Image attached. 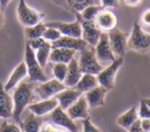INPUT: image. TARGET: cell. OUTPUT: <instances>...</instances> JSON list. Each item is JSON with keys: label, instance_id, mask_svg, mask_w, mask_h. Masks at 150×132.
Instances as JSON below:
<instances>
[{"label": "cell", "instance_id": "obj_1", "mask_svg": "<svg viewBox=\"0 0 150 132\" xmlns=\"http://www.w3.org/2000/svg\"><path fill=\"white\" fill-rule=\"evenodd\" d=\"M34 98V88L33 84L30 81H22L18 86L14 88L12 95V103H13V112L12 118L16 122H21V116L25 108H27Z\"/></svg>", "mask_w": 150, "mask_h": 132}, {"label": "cell", "instance_id": "obj_2", "mask_svg": "<svg viewBox=\"0 0 150 132\" xmlns=\"http://www.w3.org/2000/svg\"><path fill=\"white\" fill-rule=\"evenodd\" d=\"M128 49L138 53H148L150 51V33L143 31L139 23L133 25L132 32L128 39Z\"/></svg>", "mask_w": 150, "mask_h": 132}, {"label": "cell", "instance_id": "obj_3", "mask_svg": "<svg viewBox=\"0 0 150 132\" xmlns=\"http://www.w3.org/2000/svg\"><path fill=\"white\" fill-rule=\"evenodd\" d=\"M25 65L28 72V77L30 82H45L47 81V76L43 71V68L39 65L35 56V51L26 44V50H25Z\"/></svg>", "mask_w": 150, "mask_h": 132}, {"label": "cell", "instance_id": "obj_4", "mask_svg": "<svg viewBox=\"0 0 150 132\" xmlns=\"http://www.w3.org/2000/svg\"><path fill=\"white\" fill-rule=\"evenodd\" d=\"M78 64L83 74H93L97 75L99 72L102 71L103 67L97 61V57L95 55L94 47L88 45L85 49L80 51Z\"/></svg>", "mask_w": 150, "mask_h": 132}, {"label": "cell", "instance_id": "obj_5", "mask_svg": "<svg viewBox=\"0 0 150 132\" xmlns=\"http://www.w3.org/2000/svg\"><path fill=\"white\" fill-rule=\"evenodd\" d=\"M16 14H18L20 23L25 28L39 24L43 21L44 16H45V14L30 7L25 0H20L18 7H16Z\"/></svg>", "mask_w": 150, "mask_h": 132}, {"label": "cell", "instance_id": "obj_6", "mask_svg": "<svg viewBox=\"0 0 150 132\" xmlns=\"http://www.w3.org/2000/svg\"><path fill=\"white\" fill-rule=\"evenodd\" d=\"M122 64H124V57H117L115 61H112L110 65L103 68L102 71L99 72L96 75L98 84L106 88L107 90H111L115 88V76H117Z\"/></svg>", "mask_w": 150, "mask_h": 132}, {"label": "cell", "instance_id": "obj_7", "mask_svg": "<svg viewBox=\"0 0 150 132\" xmlns=\"http://www.w3.org/2000/svg\"><path fill=\"white\" fill-rule=\"evenodd\" d=\"M95 50V55L97 57V61H99L101 66L103 68L106 66L110 65L112 61H115L117 57L115 56L112 52V49L110 47L108 40V35L107 33H102L99 38L97 44L94 46Z\"/></svg>", "mask_w": 150, "mask_h": 132}, {"label": "cell", "instance_id": "obj_8", "mask_svg": "<svg viewBox=\"0 0 150 132\" xmlns=\"http://www.w3.org/2000/svg\"><path fill=\"white\" fill-rule=\"evenodd\" d=\"M110 47L115 57H124L128 50V39L130 34L122 30L115 29L111 30L107 33Z\"/></svg>", "mask_w": 150, "mask_h": 132}, {"label": "cell", "instance_id": "obj_9", "mask_svg": "<svg viewBox=\"0 0 150 132\" xmlns=\"http://www.w3.org/2000/svg\"><path fill=\"white\" fill-rule=\"evenodd\" d=\"M67 87L62 82H59L58 80L53 78V79L47 80L45 82H42L40 85H38L34 89V92L41 99H48L54 97L58 92H60L61 90Z\"/></svg>", "mask_w": 150, "mask_h": 132}, {"label": "cell", "instance_id": "obj_10", "mask_svg": "<svg viewBox=\"0 0 150 132\" xmlns=\"http://www.w3.org/2000/svg\"><path fill=\"white\" fill-rule=\"evenodd\" d=\"M76 18L79 21L82 28V39L85 40L89 46L94 47L97 44V42H98L102 32L96 27L94 22H89V21L83 20L78 14H76Z\"/></svg>", "mask_w": 150, "mask_h": 132}, {"label": "cell", "instance_id": "obj_11", "mask_svg": "<svg viewBox=\"0 0 150 132\" xmlns=\"http://www.w3.org/2000/svg\"><path fill=\"white\" fill-rule=\"evenodd\" d=\"M94 23L102 33H108L117 28V16L110 8H102L97 14Z\"/></svg>", "mask_w": 150, "mask_h": 132}, {"label": "cell", "instance_id": "obj_12", "mask_svg": "<svg viewBox=\"0 0 150 132\" xmlns=\"http://www.w3.org/2000/svg\"><path fill=\"white\" fill-rule=\"evenodd\" d=\"M50 119H51L53 125L59 127V128L67 129L69 132H79V128L75 121L60 106H57L50 113Z\"/></svg>", "mask_w": 150, "mask_h": 132}, {"label": "cell", "instance_id": "obj_13", "mask_svg": "<svg viewBox=\"0 0 150 132\" xmlns=\"http://www.w3.org/2000/svg\"><path fill=\"white\" fill-rule=\"evenodd\" d=\"M55 5L59 6L73 14H81L89 5H100V0H51Z\"/></svg>", "mask_w": 150, "mask_h": 132}, {"label": "cell", "instance_id": "obj_14", "mask_svg": "<svg viewBox=\"0 0 150 132\" xmlns=\"http://www.w3.org/2000/svg\"><path fill=\"white\" fill-rule=\"evenodd\" d=\"M46 27H52L57 29L60 32L61 36H67V37L82 38V28L79 21L76 20L75 22L65 23V22H49L46 23Z\"/></svg>", "mask_w": 150, "mask_h": 132}, {"label": "cell", "instance_id": "obj_15", "mask_svg": "<svg viewBox=\"0 0 150 132\" xmlns=\"http://www.w3.org/2000/svg\"><path fill=\"white\" fill-rule=\"evenodd\" d=\"M89 108L85 95L82 94L65 112L74 121L84 120L86 118H89Z\"/></svg>", "mask_w": 150, "mask_h": 132}, {"label": "cell", "instance_id": "obj_16", "mask_svg": "<svg viewBox=\"0 0 150 132\" xmlns=\"http://www.w3.org/2000/svg\"><path fill=\"white\" fill-rule=\"evenodd\" d=\"M57 106L58 103L55 99V97H51L48 99H41L37 103H32L27 106V108L34 116L43 117L47 114H50Z\"/></svg>", "mask_w": 150, "mask_h": 132}, {"label": "cell", "instance_id": "obj_17", "mask_svg": "<svg viewBox=\"0 0 150 132\" xmlns=\"http://www.w3.org/2000/svg\"><path fill=\"white\" fill-rule=\"evenodd\" d=\"M107 92H108V90L100 85L87 91L84 95H85V98L87 101L89 108H96L99 106H105V96H106Z\"/></svg>", "mask_w": 150, "mask_h": 132}, {"label": "cell", "instance_id": "obj_18", "mask_svg": "<svg viewBox=\"0 0 150 132\" xmlns=\"http://www.w3.org/2000/svg\"><path fill=\"white\" fill-rule=\"evenodd\" d=\"M52 48L55 47H62L67 48V49H71L77 51H82L88 46L87 42L82 38H75V37H67V36H61L58 40L55 42L51 43Z\"/></svg>", "mask_w": 150, "mask_h": 132}, {"label": "cell", "instance_id": "obj_19", "mask_svg": "<svg viewBox=\"0 0 150 132\" xmlns=\"http://www.w3.org/2000/svg\"><path fill=\"white\" fill-rule=\"evenodd\" d=\"M83 94L82 92H80L79 90L74 87V88H65L63 90H61L60 92H58L55 95V99L58 103V106H60L62 110L67 111L81 95Z\"/></svg>", "mask_w": 150, "mask_h": 132}, {"label": "cell", "instance_id": "obj_20", "mask_svg": "<svg viewBox=\"0 0 150 132\" xmlns=\"http://www.w3.org/2000/svg\"><path fill=\"white\" fill-rule=\"evenodd\" d=\"M26 77H28V72H27V68L24 61H22L21 64H18L16 68L13 69V71L11 72L8 80L6 81V83L3 85L5 91H10L13 88H16L18 84Z\"/></svg>", "mask_w": 150, "mask_h": 132}, {"label": "cell", "instance_id": "obj_21", "mask_svg": "<svg viewBox=\"0 0 150 132\" xmlns=\"http://www.w3.org/2000/svg\"><path fill=\"white\" fill-rule=\"evenodd\" d=\"M83 73L81 72V69L78 64V59L74 57L69 64H67V73L65 76V79L63 81V84L67 88H74L81 79Z\"/></svg>", "mask_w": 150, "mask_h": 132}, {"label": "cell", "instance_id": "obj_22", "mask_svg": "<svg viewBox=\"0 0 150 132\" xmlns=\"http://www.w3.org/2000/svg\"><path fill=\"white\" fill-rule=\"evenodd\" d=\"M12 112H13V103L12 97L5 91L3 84L0 81V118L3 120H7L12 118Z\"/></svg>", "mask_w": 150, "mask_h": 132}, {"label": "cell", "instance_id": "obj_23", "mask_svg": "<svg viewBox=\"0 0 150 132\" xmlns=\"http://www.w3.org/2000/svg\"><path fill=\"white\" fill-rule=\"evenodd\" d=\"M76 51L71 49L62 47L52 48L49 55V61L51 64L61 63V64H69L71 59L75 57Z\"/></svg>", "mask_w": 150, "mask_h": 132}, {"label": "cell", "instance_id": "obj_24", "mask_svg": "<svg viewBox=\"0 0 150 132\" xmlns=\"http://www.w3.org/2000/svg\"><path fill=\"white\" fill-rule=\"evenodd\" d=\"M138 112H137L136 106H132L131 108H129L128 111H126L125 113H122L120 116L117 117V124L120 127L128 130L131 127V125L138 119Z\"/></svg>", "mask_w": 150, "mask_h": 132}, {"label": "cell", "instance_id": "obj_25", "mask_svg": "<svg viewBox=\"0 0 150 132\" xmlns=\"http://www.w3.org/2000/svg\"><path fill=\"white\" fill-rule=\"evenodd\" d=\"M98 80H97L96 75L93 74H83L81 79L77 83L75 88L79 90L82 93H86L87 91L93 89L94 87L98 86Z\"/></svg>", "mask_w": 150, "mask_h": 132}, {"label": "cell", "instance_id": "obj_26", "mask_svg": "<svg viewBox=\"0 0 150 132\" xmlns=\"http://www.w3.org/2000/svg\"><path fill=\"white\" fill-rule=\"evenodd\" d=\"M52 46L51 43L45 41V43L39 47L35 52V56L37 61L39 63V65L41 66L42 68H45V66L47 65V63L49 61V55L50 52H51Z\"/></svg>", "mask_w": 150, "mask_h": 132}, {"label": "cell", "instance_id": "obj_27", "mask_svg": "<svg viewBox=\"0 0 150 132\" xmlns=\"http://www.w3.org/2000/svg\"><path fill=\"white\" fill-rule=\"evenodd\" d=\"M42 125V121L40 117H36L33 114L27 117V119L22 123L24 132H40V127Z\"/></svg>", "mask_w": 150, "mask_h": 132}, {"label": "cell", "instance_id": "obj_28", "mask_svg": "<svg viewBox=\"0 0 150 132\" xmlns=\"http://www.w3.org/2000/svg\"><path fill=\"white\" fill-rule=\"evenodd\" d=\"M46 29V26L44 23H39V24L35 25L32 27H26L25 28V36H26L27 40L32 39H37V38H41L43 36V33Z\"/></svg>", "mask_w": 150, "mask_h": 132}, {"label": "cell", "instance_id": "obj_29", "mask_svg": "<svg viewBox=\"0 0 150 132\" xmlns=\"http://www.w3.org/2000/svg\"><path fill=\"white\" fill-rule=\"evenodd\" d=\"M102 8L103 7L101 5H89V6H87L81 14H79L83 20L89 21V22H94L97 14H99V11H100Z\"/></svg>", "mask_w": 150, "mask_h": 132}, {"label": "cell", "instance_id": "obj_30", "mask_svg": "<svg viewBox=\"0 0 150 132\" xmlns=\"http://www.w3.org/2000/svg\"><path fill=\"white\" fill-rule=\"evenodd\" d=\"M67 73V64L56 63L52 64V74H53L54 79L62 82L65 79V76Z\"/></svg>", "mask_w": 150, "mask_h": 132}, {"label": "cell", "instance_id": "obj_31", "mask_svg": "<svg viewBox=\"0 0 150 132\" xmlns=\"http://www.w3.org/2000/svg\"><path fill=\"white\" fill-rule=\"evenodd\" d=\"M60 37H61L60 32L58 31L57 29L52 28V27H46L45 31H44V33H43V36H42V38H43L45 41L49 42V43H53L56 40L59 39Z\"/></svg>", "mask_w": 150, "mask_h": 132}, {"label": "cell", "instance_id": "obj_32", "mask_svg": "<svg viewBox=\"0 0 150 132\" xmlns=\"http://www.w3.org/2000/svg\"><path fill=\"white\" fill-rule=\"evenodd\" d=\"M0 132H22V129L16 123L3 120L0 122Z\"/></svg>", "mask_w": 150, "mask_h": 132}, {"label": "cell", "instance_id": "obj_33", "mask_svg": "<svg viewBox=\"0 0 150 132\" xmlns=\"http://www.w3.org/2000/svg\"><path fill=\"white\" fill-rule=\"evenodd\" d=\"M138 117L140 119H150V108L146 105L143 98L140 99V106H139Z\"/></svg>", "mask_w": 150, "mask_h": 132}, {"label": "cell", "instance_id": "obj_34", "mask_svg": "<svg viewBox=\"0 0 150 132\" xmlns=\"http://www.w3.org/2000/svg\"><path fill=\"white\" fill-rule=\"evenodd\" d=\"M82 124H83V131L82 132H101L98 127L93 124L90 118H86L82 120Z\"/></svg>", "mask_w": 150, "mask_h": 132}, {"label": "cell", "instance_id": "obj_35", "mask_svg": "<svg viewBox=\"0 0 150 132\" xmlns=\"http://www.w3.org/2000/svg\"><path fill=\"white\" fill-rule=\"evenodd\" d=\"M44 43H45V40H44L42 37L41 38H37V39L27 40V44L30 46V47L34 50V51H36L38 48L41 47V46L43 45Z\"/></svg>", "mask_w": 150, "mask_h": 132}, {"label": "cell", "instance_id": "obj_36", "mask_svg": "<svg viewBox=\"0 0 150 132\" xmlns=\"http://www.w3.org/2000/svg\"><path fill=\"white\" fill-rule=\"evenodd\" d=\"M100 5L103 8H115L120 6V0H100Z\"/></svg>", "mask_w": 150, "mask_h": 132}, {"label": "cell", "instance_id": "obj_37", "mask_svg": "<svg viewBox=\"0 0 150 132\" xmlns=\"http://www.w3.org/2000/svg\"><path fill=\"white\" fill-rule=\"evenodd\" d=\"M57 128L51 123H42L40 127V132H56Z\"/></svg>", "mask_w": 150, "mask_h": 132}, {"label": "cell", "instance_id": "obj_38", "mask_svg": "<svg viewBox=\"0 0 150 132\" xmlns=\"http://www.w3.org/2000/svg\"><path fill=\"white\" fill-rule=\"evenodd\" d=\"M129 132H144L141 127V122H140V118H138L132 125L131 127L128 129Z\"/></svg>", "mask_w": 150, "mask_h": 132}, {"label": "cell", "instance_id": "obj_39", "mask_svg": "<svg viewBox=\"0 0 150 132\" xmlns=\"http://www.w3.org/2000/svg\"><path fill=\"white\" fill-rule=\"evenodd\" d=\"M141 22L142 24H144L145 26L150 27V8L146 9L141 16Z\"/></svg>", "mask_w": 150, "mask_h": 132}, {"label": "cell", "instance_id": "obj_40", "mask_svg": "<svg viewBox=\"0 0 150 132\" xmlns=\"http://www.w3.org/2000/svg\"><path fill=\"white\" fill-rule=\"evenodd\" d=\"M141 127L144 132H150V119H140Z\"/></svg>", "mask_w": 150, "mask_h": 132}, {"label": "cell", "instance_id": "obj_41", "mask_svg": "<svg viewBox=\"0 0 150 132\" xmlns=\"http://www.w3.org/2000/svg\"><path fill=\"white\" fill-rule=\"evenodd\" d=\"M127 6H130V7H137L141 4L142 0H125Z\"/></svg>", "mask_w": 150, "mask_h": 132}, {"label": "cell", "instance_id": "obj_42", "mask_svg": "<svg viewBox=\"0 0 150 132\" xmlns=\"http://www.w3.org/2000/svg\"><path fill=\"white\" fill-rule=\"evenodd\" d=\"M10 2H11V0H0V7H1V9H5Z\"/></svg>", "mask_w": 150, "mask_h": 132}, {"label": "cell", "instance_id": "obj_43", "mask_svg": "<svg viewBox=\"0 0 150 132\" xmlns=\"http://www.w3.org/2000/svg\"><path fill=\"white\" fill-rule=\"evenodd\" d=\"M4 24V16H3V14H2V11L0 10V28L3 26Z\"/></svg>", "mask_w": 150, "mask_h": 132}, {"label": "cell", "instance_id": "obj_44", "mask_svg": "<svg viewBox=\"0 0 150 132\" xmlns=\"http://www.w3.org/2000/svg\"><path fill=\"white\" fill-rule=\"evenodd\" d=\"M143 101H144L145 103H146V105L150 108V97H148V98H143Z\"/></svg>", "mask_w": 150, "mask_h": 132}, {"label": "cell", "instance_id": "obj_45", "mask_svg": "<svg viewBox=\"0 0 150 132\" xmlns=\"http://www.w3.org/2000/svg\"><path fill=\"white\" fill-rule=\"evenodd\" d=\"M56 132H69V131L67 130V129H63V128H57V131Z\"/></svg>", "mask_w": 150, "mask_h": 132}]
</instances>
